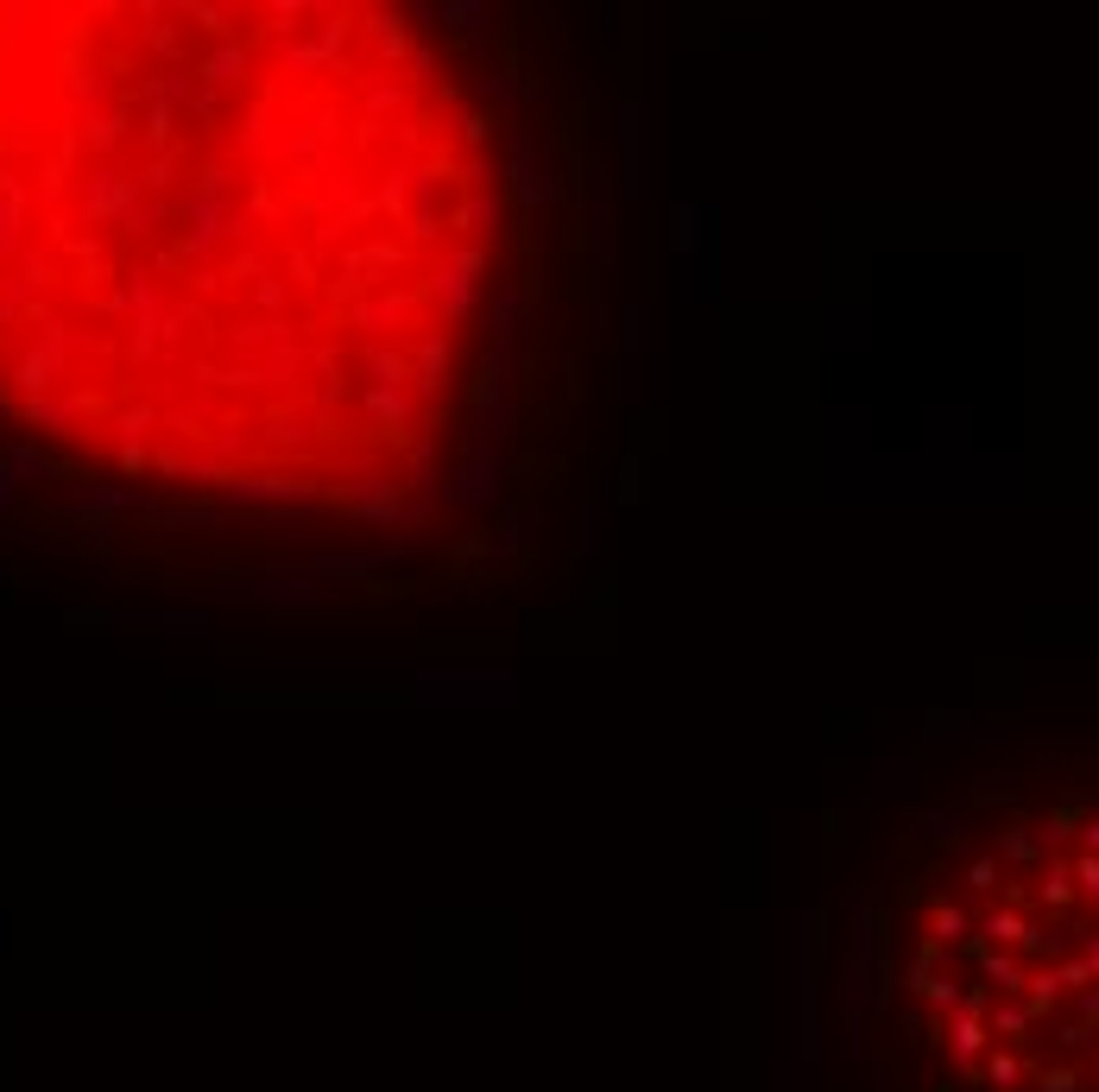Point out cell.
<instances>
[{
  "label": "cell",
  "mask_w": 1099,
  "mask_h": 1092,
  "mask_svg": "<svg viewBox=\"0 0 1099 1092\" xmlns=\"http://www.w3.org/2000/svg\"><path fill=\"white\" fill-rule=\"evenodd\" d=\"M1087 846H1093V853H1099V821H1093V827H1087Z\"/></svg>",
  "instance_id": "cell-2"
},
{
  "label": "cell",
  "mask_w": 1099,
  "mask_h": 1092,
  "mask_svg": "<svg viewBox=\"0 0 1099 1092\" xmlns=\"http://www.w3.org/2000/svg\"><path fill=\"white\" fill-rule=\"evenodd\" d=\"M1080 878H1087V890H1099V859H1087V865H1080Z\"/></svg>",
  "instance_id": "cell-1"
}]
</instances>
